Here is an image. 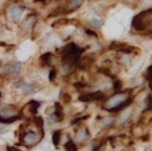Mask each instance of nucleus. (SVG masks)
Here are the masks:
<instances>
[{"label": "nucleus", "mask_w": 152, "mask_h": 151, "mask_svg": "<svg viewBox=\"0 0 152 151\" xmlns=\"http://www.w3.org/2000/svg\"><path fill=\"white\" fill-rule=\"evenodd\" d=\"M34 125L37 126V128H39V129H43V119L42 117H34Z\"/></svg>", "instance_id": "f3484780"}, {"label": "nucleus", "mask_w": 152, "mask_h": 151, "mask_svg": "<svg viewBox=\"0 0 152 151\" xmlns=\"http://www.w3.org/2000/svg\"><path fill=\"white\" fill-rule=\"evenodd\" d=\"M7 151H21L20 149L16 148V147H12V146H7Z\"/></svg>", "instance_id": "412c9836"}, {"label": "nucleus", "mask_w": 152, "mask_h": 151, "mask_svg": "<svg viewBox=\"0 0 152 151\" xmlns=\"http://www.w3.org/2000/svg\"><path fill=\"white\" fill-rule=\"evenodd\" d=\"M114 123V119L110 117H107V118H104L100 121V125H101L102 128H106L108 126H110L112 124Z\"/></svg>", "instance_id": "f8f14e48"}, {"label": "nucleus", "mask_w": 152, "mask_h": 151, "mask_svg": "<svg viewBox=\"0 0 152 151\" xmlns=\"http://www.w3.org/2000/svg\"><path fill=\"white\" fill-rule=\"evenodd\" d=\"M17 86L23 91L24 94L32 93V92H34L37 89L36 84H34V82H26V81H20L19 84H17Z\"/></svg>", "instance_id": "423d86ee"}, {"label": "nucleus", "mask_w": 152, "mask_h": 151, "mask_svg": "<svg viewBox=\"0 0 152 151\" xmlns=\"http://www.w3.org/2000/svg\"><path fill=\"white\" fill-rule=\"evenodd\" d=\"M55 76H56V71H55V70H51V71L49 72V80H50V81H53Z\"/></svg>", "instance_id": "6ab92c4d"}, {"label": "nucleus", "mask_w": 152, "mask_h": 151, "mask_svg": "<svg viewBox=\"0 0 152 151\" xmlns=\"http://www.w3.org/2000/svg\"><path fill=\"white\" fill-rule=\"evenodd\" d=\"M40 141V136L36 133V132H26L23 136H22V142L25 146L32 147Z\"/></svg>", "instance_id": "7ed1b4c3"}, {"label": "nucleus", "mask_w": 152, "mask_h": 151, "mask_svg": "<svg viewBox=\"0 0 152 151\" xmlns=\"http://www.w3.org/2000/svg\"><path fill=\"white\" fill-rule=\"evenodd\" d=\"M61 130H56V131L53 132L52 142H53V144H54V146H58L59 142H61Z\"/></svg>", "instance_id": "9b49d317"}, {"label": "nucleus", "mask_w": 152, "mask_h": 151, "mask_svg": "<svg viewBox=\"0 0 152 151\" xmlns=\"http://www.w3.org/2000/svg\"><path fill=\"white\" fill-rule=\"evenodd\" d=\"M23 12H24V7L19 4H15L9 9L10 16H11V18L13 19V21L15 22V23L19 22V20L21 19V17H22Z\"/></svg>", "instance_id": "20e7f679"}, {"label": "nucleus", "mask_w": 152, "mask_h": 151, "mask_svg": "<svg viewBox=\"0 0 152 151\" xmlns=\"http://www.w3.org/2000/svg\"><path fill=\"white\" fill-rule=\"evenodd\" d=\"M63 99H64V101H65L66 103H69L70 101H71V96H70L68 93H65V94L63 95Z\"/></svg>", "instance_id": "aec40b11"}, {"label": "nucleus", "mask_w": 152, "mask_h": 151, "mask_svg": "<svg viewBox=\"0 0 152 151\" xmlns=\"http://www.w3.org/2000/svg\"><path fill=\"white\" fill-rule=\"evenodd\" d=\"M32 23H34V17H32V16H28V17L23 21V23L21 24V29L26 30L28 27H31Z\"/></svg>", "instance_id": "9d476101"}, {"label": "nucleus", "mask_w": 152, "mask_h": 151, "mask_svg": "<svg viewBox=\"0 0 152 151\" xmlns=\"http://www.w3.org/2000/svg\"><path fill=\"white\" fill-rule=\"evenodd\" d=\"M7 74L10 75H13V76H17L20 74L21 72V66L19 64H12L10 65L9 67L7 68Z\"/></svg>", "instance_id": "6e6552de"}, {"label": "nucleus", "mask_w": 152, "mask_h": 151, "mask_svg": "<svg viewBox=\"0 0 152 151\" xmlns=\"http://www.w3.org/2000/svg\"><path fill=\"white\" fill-rule=\"evenodd\" d=\"M89 139V131L87 128H81L75 134V140L79 143H85Z\"/></svg>", "instance_id": "0eeeda50"}, {"label": "nucleus", "mask_w": 152, "mask_h": 151, "mask_svg": "<svg viewBox=\"0 0 152 151\" xmlns=\"http://www.w3.org/2000/svg\"><path fill=\"white\" fill-rule=\"evenodd\" d=\"M51 59H52V54L51 53H45V54H43L41 56L40 62L43 65H48V64H50Z\"/></svg>", "instance_id": "4468645a"}, {"label": "nucleus", "mask_w": 152, "mask_h": 151, "mask_svg": "<svg viewBox=\"0 0 152 151\" xmlns=\"http://www.w3.org/2000/svg\"><path fill=\"white\" fill-rule=\"evenodd\" d=\"M128 98L126 94L124 93H119V94H116L114 96H112L107 101L105 102V108L108 109V111H116L120 105H123L124 101Z\"/></svg>", "instance_id": "f03ea898"}, {"label": "nucleus", "mask_w": 152, "mask_h": 151, "mask_svg": "<svg viewBox=\"0 0 152 151\" xmlns=\"http://www.w3.org/2000/svg\"><path fill=\"white\" fill-rule=\"evenodd\" d=\"M80 4H83V1H68L65 5V11L72 12L74 10L78 9Z\"/></svg>", "instance_id": "1a4fd4ad"}, {"label": "nucleus", "mask_w": 152, "mask_h": 151, "mask_svg": "<svg viewBox=\"0 0 152 151\" xmlns=\"http://www.w3.org/2000/svg\"><path fill=\"white\" fill-rule=\"evenodd\" d=\"M146 151H150V150H146Z\"/></svg>", "instance_id": "4be33fe9"}, {"label": "nucleus", "mask_w": 152, "mask_h": 151, "mask_svg": "<svg viewBox=\"0 0 152 151\" xmlns=\"http://www.w3.org/2000/svg\"><path fill=\"white\" fill-rule=\"evenodd\" d=\"M29 107H30V111L32 113V115H36L37 111H38V108L39 106H40V104H39V102H37V101H31V102H29Z\"/></svg>", "instance_id": "dca6fc26"}, {"label": "nucleus", "mask_w": 152, "mask_h": 151, "mask_svg": "<svg viewBox=\"0 0 152 151\" xmlns=\"http://www.w3.org/2000/svg\"><path fill=\"white\" fill-rule=\"evenodd\" d=\"M83 52V49L76 46L74 43H70L67 46H65L61 54V62L64 65H72L76 64L80 57V53Z\"/></svg>", "instance_id": "f257e3e1"}, {"label": "nucleus", "mask_w": 152, "mask_h": 151, "mask_svg": "<svg viewBox=\"0 0 152 151\" xmlns=\"http://www.w3.org/2000/svg\"><path fill=\"white\" fill-rule=\"evenodd\" d=\"M130 117H131V113H125L124 115L121 117V119H120V123L121 124H124V123H126L127 121H128L129 119H130Z\"/></svg>", "instance_id": "a211bd4d"}, {"label": "nucleus", "mask_w": 152, "mask_h": 151, "mask_svg": "<svg viewBox=\"0 0 152 151\" xmlns=\"http://www.w3.org/2000/svg\"><path fill=\"white\" fill-rule=\"evenodd\" d=\"M90 24H91L93 27L98 28L103 24V22H102V20L99 19V18H93V19L90 20Z\"/></svg>", "instance_id": "2eb2a0df"}, {"label": "nucleus", "mask_w": 152, "mask_h": 151, "mask_svg": "<svg viewBox=\"0 0 152 151\" xmlns=\"http://www.w3.org/2000/svg\"><path fill=\"white\" fill-rule=\"evenodd\" d=\"M65 149L67 151H77V146H76V144L74 143V141L69 140L65 144Z\"/></svg>", "instance_id": "ddd939ff"}, {"label": "nucleus", "mask_w": 152, "mask_h": 151, "mask_svg": "<svg viewBox=\"0 0 152 151\" xmlns=\"http://www.w3.org/2000/svg\"><path fill=\"white\" fill-rule=\"evenodd\" d=\"M104 97V95L101 92H92L87 93V94H83L79 97V100L83 101V102H90V101H97L101 100Z\"/></svg>", "instance_id": "39448f33"}]
</instances>
